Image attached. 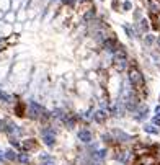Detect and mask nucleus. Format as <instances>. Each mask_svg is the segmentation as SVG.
<instances>
[{"instance_id":"nucleus-1","label":"nucleus","mask_w":160,"mask_h":165,"mask_svg":"<svg viewBox=\"0 0 160 165\" xmlns=\"http://www.w3.org/2000/svg\"><path fill=\"white\" fill-rule=\"evenodd\" d=\"M129 82H131L132 87H136L137 90L139 88H144V77L136 67H132V69L129 70Z\"/></svg>"},{"instance_id":"nucleus-2","label":"nucleus","mask_w":160,"mask_h":165,"mask_svg":"<svg viewBox=\"0 0 160 165\" xmlns=\"http://www.w3.org/2000/svg\"><path fill=\"white\" fill-rule=\"evenodd\" d=\"M114 67H116V70H124L126 69V53L123 49L116 51V54H114Z\"/></svg>"},{"instance_id":"nucleus-3","label":"nucleus","mask_w":160,"mask_h":165,"mask_svg":"<svg viewBox=\"0 0 160 165\" xmlns=\"http://www.w3.org/2000/svg\"><path fill=\"white\" fill-rule=\"evenodd\" d=\"M41 136H43L44 139V144L46 146H54V142H56V134H54V129H51V128H44L43 131H41Z\"/></svg>"},{"instance_id":"nucleus-4","label":"nucleus","mask_w":160,"mask_h":165,"mask_svg":"<svg viewBox=\"0 0 160 165\" xmlns=\"http://www.w3.org/2000/svg\"><path fill=\"white\" fill-rule=\"evenodd\" d=\"M41 113H46V111H44V108H43V106H39L36 102H31V103H29L28 115L31 116V118H39V116H41Z\"/></svg>"},{"instance_id":"nucleus-5","label":"nucleus","mask_w":160,"mask_h":165,"mask_svg":"<svg viewBox=\"0 0 160 165\" xmlns=\"http://www.w3.org/2000/svg\"><path fill=\"white\" fill-rule=\"evenodd\" d=\"M136 165H154V157L152 155H141Z\"/></svg>"},{"instance_id":"nucleus-6","label":"nucleus","mask_w":160,"mask_h":165,"mask_svg":"<svg viewBox=\"0 0 160 165\" xmlns=\"http://www.w3.org/2000/svg\"><path fill=\"white\" fill-rule=\"evenodd\" d=\"M78 139L82 141V142H87V144H88L90 141H92V133H90L88 129H82L78 133Z\"/></svg>"},{"instance_id":"nucleus-7","label":"nucleus","mask_w":160,"mask_h":165,"mask_svg":"<svg viewBox=\"0 0 160 165\" xmlns=\"http://www.w3.org/2000/svg\"><path fill=\"white\" fill-rule=\"evenodd\" d=\"M129 159H131V152H121V154H118V160L119 162H123V164H128L129 162Z\"/></svg>"},{"instance_id":"nucleus-8","label":"nucleus","mask_w":160,"mask_h":165,"mask_svg":"<svg viewBox=\"0 0 160 165\" xmlns=\"http://www.w3.org/2000/svg\"><path fill=\"white\" fill-rule=\"evenodd\" d=\"M93 120H95L96 123H103V121L106 120V113L105 111H96L95 115H93Z\"/></svg>"},{"instance_id":"nucleus-9","label":"nucleus","mask_w":160,"mask_h":165,"mask_svg":"<svg viewBox=\"0 0 160 165\" xmlns=\"http://www.w3.org/2000/svg\"><path fill=\"white\" fill-rule=\"evenodd\" d=\"M41 160L44 162V165H54V159L51 157V155H47V154L41 155Z\"/></svg>"},{"instance_id":"nucleus-10","label":"nucleus","mask_w":160,"mask_h":165,"mask_svg":"<svg viewBox=\"0 0 160 165\" xmlns=\"http://www.w3.org/2000/svg\"><path fill=\"white\" fill-rule=\"evenodd\" d=\"M64 123L67 124L69 128H72V126H74V123H75V121H74V118H72L70 115H65V116H64Z\"/></svg>"},{"instance_id":"nucleus-11","label":"nucleus","mask_w":160,"mask_h":165,"mask_svg":"<svg viewBox=\"0 0 160 165\" xmlns=\"http://www.w3.org/2000/svg\"><path fill=\"white\" fill-rule=\"evenodd\" d=\"M150 13H160V4H157V2L150 4Z\"/></svg>"},{"instance_id":"nucleus-12","label":"nucleus","mask_w":160,"mask_h":165,"mask_svg":"<svg viewBox=\"0 0 160 165\" xmlns=\"http://www.w3.org/2000/svg\"><path fill=\"white\" fill-rule=\"evenodd\" d=\"M114 134L118 136V139H123V142H124V141H129V139H131V137H129L128 134L121 133V131H114Z\"/></svg>"},{"instance_id":"nucleus-13","label":"nucleus","mask_w":160,"mask_h":165,"mask_svg":"<svg viewBox=\"0 0 160 165\" xmlns=\"http://www.w3.org/2000/svg\"><path fill=\"white\" fill-rule=\"evenodd\" d=\"M18 160L22 162V164H28V162H29V155L28 154H20V155H18Z\"/></svg>"},{"instance_id":"nucleus-14","label":"nucleus","mask_w":160,"mask_h":165,"mask_svg":"<svg viewBox=\"0 0 160 165\" xmlns=\"http://www.w3.org/2000/svg\"><path fill=\"white\" fill-rule=\"evenodd\" d=\"M5 157L8 159V160H15V159H18V155L15 154V152H11V151H8V152H5Z\"/></svg>"},{"instance_id":"nucleus-15","label":"nucleus","mask_w":160,"mask_h":165,"mask_svg":"<svg viewBox=\"0 0 160 165\" xmlns=\"http://www.w3.org/2000/svg\"><path fill=\"white\" fill-rule=\"evenodd\" d=\"M144 129H146L147 133H150V134H157V133H159V129H155L154 126H146Z\"/></svg>"},{"instance_id":"nucleus-16","label":"nucleus","mask_w":160,"mask_h":165,"mask_svg":"<svg viewBox=\"0 0 160 165\" xmlns=\"http://www.w3.org/2000/svg\"><path fill=\"white\" fill-rule=\"evenodd\" d=\"M92 17H95V10H92V12H88V13L85 15V20H90Z\"/></svg>"},{"instance_id":"nucleus-17","label":"nucleus","mask_w":160,"mask_h":165,"mask_svg":"<svg viewBox=\"0 0 160 165\" xmlns=\"http://www.w3.org/2000/svg\"><path fill=\"white\" fill-rule=\"evenodd\" d=\"M152 123L154 124H159V126H160V118H159V116H155V118L152 120Z\"/></svg>"},{"instance_id":"nucleus-18","label":"nucleus","mask_w":160,"mask_h":165,"mask_svg":"<svg viewBox=\"0 0 160 165\" xmlns=\"http://www.w3.org/2000/svg\"><path fill=\"white\" fill-rule=\"evenodd\" d=\"M131 8V2H124V10H129Z\"/></svg>"},{"instance_id":"nucleus-19","label":"nucleus","mask_w":160,"mask_h":165,"mask_svg":"<svg viewBox=\"0 0 160 165\" xmlns=\"http://www.w3.org/2000/svg\"><path fill=\"white\" fill-rule=\"evenodd\" d=\"M152 41H154V38H152V36H147V38H146V43H147V44H150Z\"/></svg>"},{"instance_id":"nucleus-20","label":"nucleus","mask_w":160,"mask_h":165,"mask_svg":"<svg viewBox=\"0 0 160 165\" xmlns=\"http://www.w3.org/2000/svg\"><path fill=\"white\" fill-rule=\"evenodd\" d=\"M155 115H157V116H159V118H160V105H159V106H157V108H155Z\"/></svg>"},{"instance_id":"nucleus-21","label":"nucleus","mask_w":160,"mask_h":165,"mask_svg":"<svg viewBox=\"0 0 160 165\" xmlns=\"http://www.w3.org/2000/svg\"><path fill=\"white\" fill-rule=\"evenodd\" d=\"M4 159H5V155L2 154V152H0V160H4Z\"/></svg>"},{"instance_id":"nucleus-22","label":"nucleus","mask_w":160,"mask_h":165,"mask_svg":"<svg viewBox=\"0 0 160 165\" xmlns=\"http://www.w3.org/2000/svg\"><path fill=\"white\" fill-rule=\"evenodd\" d=\"M88 165H98V164H88Z\"/></svg>"},{"instance_id":"nucleus-23","label":"nucleus","mask_w":160,"mask_h":165,"mask_svg":"<svg viewBox=\"0 0 160 165\" xmlns=\"http://www.w3.org/2000/svg\"><path fill=\"white\" fill-rule=\"evenodd\" d=\"M159 46H160V36H159Z\"/></svg>"},{"instance_id":"nucleus-24","label":"nucleus","mask_w":160,"mask_h":165,"mask_svg":"<svg viewBox=\"0 0 160 165\" xmlns=\"http://www.w3.org/2000/svg\"><path fill=\"white\" fill-rule=\"evenodd\" d=\"M64 2H67V4H69V2H70V0H64Z\"/></svg>"}]
</instances>
